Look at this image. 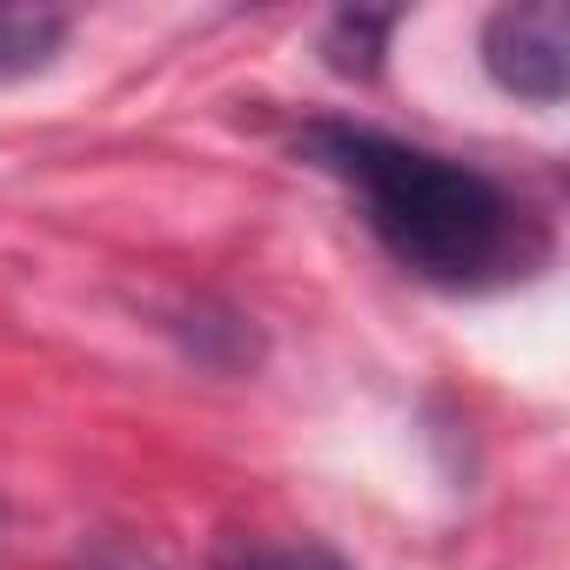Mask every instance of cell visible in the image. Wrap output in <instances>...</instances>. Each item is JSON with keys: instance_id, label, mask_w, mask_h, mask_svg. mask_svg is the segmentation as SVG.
<instances>
[{"instance_id": "cell-1", "label": "cell", "mask_w": 570, "mask_h": 570, "mask_svg": "<svg viewBox=\"0 0 570 570\" xmlns=\"http://www.w3.org/2000/svg\"><path fill=\"white\" fill-rule=\"evenodd\" d=\"M303 148L363 202V222L376 228V242L436 289H490V282L523 275L543 248L537 222L490 175L450 155H430L350 121H316Z\"/></svg>"}, {"instance_id": "cell-2", "label": "cell", "mask_w": 570, "mask_h": 570, "mask_svg": "<svg viewBox=\"0 0 570 570\" xmlns=\"http://www.w3.org/2000/svg\"><path fill=\"white\" fill-rule=\"evenodd\" d=\"M483 68L497 75L503 95L557 108L570 88V14L557 0H530V8H497L483 28Z\"/></svg>"}, {"instance_id": "cell-3", "label": "cell", "mask_w": 570, "mask_h": 570, "mask_svg": "<svg viewBox=\"0 0 570 570\" xmlns=\"http://www.w3.org/2000/svg\"><path fill=\"white\" fill-rule=\"evenodd\" d=\"M61 48H68V14L0 0V81H28V75L55 68Z\"/></svg>"}, {"instance_id": "cell-4", "label": "cell", "mask_w": 570, "mask_h": 570, "mask_svg": "<svg viewBox=\"0 0 570 570\" xmlns=\"http://www.w3.org/2000/svg\"><path fill=\"white\" fill-rule=\"evenodd\" d=\"M390 28H396V14H336L330 21V35H323V55H330V68L336 75H376L383 68V41H390Z\"/></svg>"}, {"instance_id": "cell-5", "label": "cell", "mask_w": 570, "mask_h": 570, "mask_svg": "<svg viewBox=\"0 0 570 570\" xmlns=\"http://www.w3.org/2000/svg\"><path fill=\"white\" fill-rule=\"evenodd\" d=\"M222 570H343L330 550H316V543H228L222 550Z\"/></svg>"}, {"instance_id": "cell-6", "label": "cell", "mask_w": 570, "mask_h": 570, "mask_svg": "<svg viewBox=\"0 0 570 570\" xmlns=\"http://www.w3.org/2000/svg\"><path fill=\"white\" fill-rule=\"evenodd\" d=\"M81 570H155V563L148 557H128V550H95Z\"/></svg>"}]
</instances>
